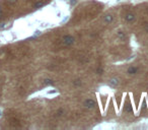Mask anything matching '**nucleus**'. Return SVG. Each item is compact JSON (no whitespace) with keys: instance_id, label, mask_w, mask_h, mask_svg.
I'll return each mask as SVG.
<instances>
[{"instance_id":"obj_1","label":"nucleus","mask_w":148,"mask_h":130,"mask_svg":"<svg viewBox=\"0 0 148 130\" xmlns=\"http://www.w3.org/2000/svg\"><path fill=\"white\" fill-rule=\"evenodd\" d=\"M85 106H86L87 108H92V107L94 106V103H93V101L89 100V101H86V102H85Z\"/></svg>"},{"instance_id":"obj_2","label":"nucleus","mask_w":148,"mask_h":130,"mask_svg":"<svg viewBox=\"0 0 148 130\" xmlns=\"http://www.w3.org/2000/svg\"><path fill=\"white\" fill-rule=\"evenodd\" d=\"M110 84H111L112 86H116V85L118 84V80H117V79H112V80L110 81Z\"/></svg>"},{"instance_id":"obj_3","label":"nucleus","mask_w":148,"mask_h":130,"mask_svg":"<svg viewBox=\"0 0 148 130\" xmlns=\"http://www.w3.org/2000/svg\"><path fill=\"white\" fill-rule=\"evenodd\" d=\"M65 40H66V41H65V43H66V44H70V43L72 42V39H71V38H67V37H66V38H65Z\"/></svg>"},{"instance_id":"obj_4","label":"nucleus","mask_w":148,"mask_h":130,"mask_svg":"<svg viewBox=\"0 0 148 130\" xmlns=\"http://www.w3.org/2000/svg\"><path fill=\"white\" fill-rule=\"evenodd\" d=\"M3 16V9H2V7H0V18Z\"/></svg>"},{"instance_id":"obj_5","label":"nucleus","mask_w":148,"mask_h":130,"mask_svg":"<svg viewBox=\"0 0 148 130\" xmlns=\"http://www.w3.org/2000/svg\"><path fill=\"white\" fill-rule=\"evenodd\" d=\"M107 21H111L112 20V17H111V15H108V17H107V19H106Z\"/></svg>"},{"instance_id":"obj_6","label":"nucleus","mask_w":148,"mask_h":130,"mask_svg":"<svg viewBox=\"0 0 148 130\" xmlns=\"http://www.w3.org/2000/svg\"><path fill=\"white\" fill-rule=\"evenodd\" d=\"M133 18V16L132 15H128V17H127V19H129V20H131Z\"/></svg>"}]
</instances>
